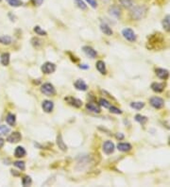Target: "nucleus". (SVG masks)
I'll return each instance as SVG.
<instances>
[{
  "mask_svg": "<svg viewBox=\"0 0 170 187\" xmlns=\"http://www.w3.org/2000/svg\"><path fill=\"white\" fill-rule=\"evenodd\" d=\"M79 67L83 68V69H88L89 68V66H86V64H81V65H79Z\"/></svg>",
  "mask_w": 170,
  "mask_h": 187,
  "instance_id": "nucleus-42",
  "label": "nucleus"
},
{
  "mask_svg": "<svg viewBox=\"0 0 170 187\" xmlns=\"http://www.w3.org/2000/svg\"><path fill=\"white\" fill-rule=\"evenodd\" d=\"M110 111H111V113H116V114H121V113H122V111H121V110L118 109V108H116V107H114V106L110 107Z\"/></svg>",
  "mask_w": 170,
  "mask_h": 187,
  "instance_id": "nucleus-37",
  "label": "nucleus"
},
{
  "mask_svg": "<svg viewBox=\"0 0 170 187\" xmlns=\"http://www.w3.org/2000/svg\"><path fill=\"white\" fill-rule=\"evenodd\" d=\"M42 71L45 73V74H51L53 72H55L56 70V65L52 63H45L42 65Z\"/></svg>",
  "mask_w": 170,
  "mask_h": 187,
  "instance_id": "nucleus-6",
  "label": "nucleus"
},
{
  "mask_svg": "<svg viewBox=\"0 0 170 187\" xmlns=\"http://www.w3.org/2000/svg\"><path fill=\"white\" fill-rule=\"evenodd\" d=\"M6 121L9 126H14L16 122V116L13 113H8L6 117Z\"/></svg>",
  "mask_w": 170,
  "mask_h": 187,
  "instance_id": "nucleus-24",
  "label": "nucleus"
},
{
  "mask_svg": "<svg viewBox=\"0 0 170 187\" xmlns=\"http://www.w3.org/2000/svg\"><path fill=\"white\" fill-rule=\"evenodd\" d=\"M115 136H116V138H117L118 140H123V139H124V134H123V133H119V132H118V133H116Z\"/></svg>",
  "mask_w": 170,
  "mask_h": 187,
  "instance_id": "nucleus-40",
  "label": "nucleus"
},
{
  "mask_svg": "<svg viewBox=\"0 0 170 187\" xmlns=\"http://www.w3.org/2000/svg\"><path fill=\"white\" fill-rule=\"evenodd\" d=\"M14 166H16L17 168H19L20 170H25L26 169V165H25V163L24 162H21V161H16L13 163Z\"/></svg>",
  "mask_w": 170,
  "mask_h": 187,
  "instance_id": "nucleus-33",
  "label": "nucleus"
},
{
  "mask_svg": "<svg viewBox=\"0 0 170 187\" xmlns=\"http://www.w3.org/2000/svg\"><path fill=\"white\" fill-rule=\"evenodd\" d=\"M74 1H75V4L77 5V7L81 9H87V5L83 0H74Z\"/></svg>",
  "mask_w": 170,
  "mask_h": 187,
  "instance_id": "nucleus-30",
  "label": "nucleus"
},
{
  "mask_svg": "<svg viewBox=\"0 0 170 187\" xmlns=\"http://www.w3.org/2000/svg\"><path fill=\"white\" fill-rule=\"evenodd\" d=\"M150 105L153 108H155V109H162V108L165 106V101L161 97L154 96V97L150 98Z\"/></svg>",
  "mask_w": 170,
  "mask_h": 187,
  "instance_id": "nucleus-5",
  "label": "nucleus"
},
{
  "mask_svg": "<svg viewBox=\"0 0 170 187\" xmlns=\"http://www.w3.org/2000/svg\"><path fill=\"white\" fill-rule=\"evenodd\" d=\"M100 29H101V31H102L105 35H108V36L113 35L112 28L110 27L107 24H105V23H102V24L100 25Z\"/></svg>",
  "mask_w": 170,
  "mask_h": 187,
  "instance_id": "nucleus-22",
  "label": "nucleus"
},
{
  "mask_svg": "<svg viewBox=\"0 0 170 187\" xmlns=\"http://www.w3.org/2000/svg\"><path fill=\"white\" fill-rule=\"evenodd\" d=\"M74 86L76 87L77 90H79V91H86L87 90V84L82 81V80H78L75 81L74 83Z\"/></svg>",
  "mask_w": 170,
  "mask_h": 187,
  "instance_id": "nucleus-15",
  "label": "nucleus"
},
{
  "mask_svg": "<svg viewBox=\"0 0 170 187\" xmlns=\"http://www.w3.org/2000/svg\"><path fill=\"white\" fill-rule=\"evenodd\" d=\"M122 34L124 36V38L126 40L129 41V42H134L136 41V35L134 33V31L131 28H125L122 31Z\"/></svg>",
  "mask_w": 170,
  "mask_h": 187,
  "instance_id": "nucleus-4",
  "label": "nucleus"
},
{
  "mask_svg": "<svg viewBox=\"0 0 170 187\" xmlns=\"http://www.w3.org/2000/svg\"><path fill=\"white\" fill-rule=\"evenodd\" d=\"M41 92L47 95V96H53L56 95V90H55V88L54 86L51 84V83H45L42 85L41 87Z\"/></svg>",
  "mask_w": 170,
  "mask_h": 187,
  "instance_id": "nucleus-3",
  "label": "nucleus"
},
{
  "mask_svg": "<svg viewBox=\"0 0 170 187\" xmlns=\"http://www.w3.org/2000/svg\"><path fill=\"white\" fill-rule=\"evenodd\" d=\"M31 3H32L34 6L39 7V6H41V5L44 3V0H31Z\"/></svg>",
  "mask_w": 170,
  "mask_h": 187,
  "instance_id": "nucleus-39",
  "label": "nucleus"
},
{
  "mask_svg": "<svg viewBox=\"0 0 170 187\" xmlns=\"http://www.w3.org/2000/svg\"><path fill=\"white\" fill-rule=\"evenodd\" d=\"M86 2L94 9H96L97 7V1H96V0H86Z\"/></svg>",
  "mask_w": 170,
  "mask_h": 187,
  "instance_id": "nucleus-38",
  "label": "nucleus"
},
{
  "mask_svg": "<svg viewBox=\"0 0 170 187\" xmlns=\"http://www.w3.org/2000/svg\"><path fill=\"white\" fill-rule=\"evenodd\" d=\"M82 50H83V52H84L88 57H90L91 59H95V58L97 56L96 51L95 50L94 48H92L91 46H83V47H82Z\"/></svg>",
  "mask_w": 170,
  "mask_h": 187,
  "instance_id": "nucleus-11",
  "label": "nucleus"
},
{
  "mask_svg": "<svg viewBox=\"0 0 170 187\" xmlns=\"http://www.w3.org/2000/svg\"><path fill=\"white\" fill-rule=\"evenodd\" d=\"M65 100L70 104V105H72L76 108H79V107H81L82 105V101L81 99H78V98H73V97H67L65 98Z\"/></svg>",
  "mask_w": 170,
  "mask_h": 187,
  "instance_id": "nucleus-14",
  "label": "nucleus"
},
{
  "mask_svg": "<svg viewBox=\"0 0 170 187\" xmlns=\"http://www.w3.org/2000/svg\"><path fill=\"white\" fill-rule=\"evenodd\" d=\"M57 145H58L59 149H61V150H63V151H66L67 150V146L64 144V142L63 140V137H62L61 134H59L57 136Z\"/></svg>",
  "mask_w": 170,
  "mask_h": 187,
  "instance_id": "nucleus-17",
  "label": "nucleus"
},
{
  "mask_svg": "<svg viewBox=\"0 0 170 187\" xmlns=\"http://www.w3.org/2000/svg\"><path fill=\"white\" fill-rule=\"evenodd\" d=\"M12 43V38L8 35H2L0 36V44L2 45H9Z\"/></svg>",
  "mask_w": 170,
  "mask_h": 187,
  "instance_id": "nucleus-26",
  "label": "nucleus"
},
{
  "mask_svg": "<svg viewBox=\"0 0 170 187\" xmlns=\"http://www.w3.org/2000/svg\"><path fill=\"white\" fill-rule=\"evenodd\" d=\"M32 182V180L31 177H28V176H26L24 177V179L22 180V184L23 186H28V185H31Z\"/></svg>",
  "mask_w": 170,
  "mask_h": 187,
  "instance_id": "nucleus-34",
  "label": "nucleus"
},
{
  "mask_svg": "<svg viewBox=\"0 0 170 187\" xmlns=\"http://www.w3.org/2000/svg\"><path fill=\"white\" fill-rule=\"evenodd\" d=\"M9 128L7 127L6 125H1L0 126V136H4L9 132Z\"/></svg>",
  "mask_w": 170,
  "mask_h": 187,
  "instance_id": "nucleus-31",
  "label": "nucleus"
},
{
  "mask_svg": "<svg viewBox=\"0 0 170 187\" xmlns=\"http://www.w3.org/2000/svg\"><path fill=\"white\" fill-rule=\"evenodd\" d=\"M109 13L114 16L115 18H119L121 15V9L117 5H112L109 8Z\"/></svg>",
  "mask_w": 170,
  "mask_h": 187,
  "instance_id": "nucleus-9",
  "label": "nucleus"
},
{
  "mask_svg": "<svg viewBox=\"0 0 170 187\" xmlns=\"http://www.w3.org/2000/svg\"><path fill=\"white\" fill-rule=\"evenodd\" d=\"M120 3L123 7H125L126 9H132L134 6H135V2L134 0H120Z\"/></svg>",
  "mask_w": 170,
  "mask_h": 187,
  "instance_id": "nucleus-21",
  "label": "nucleus"
},
{
  "mask_svg": "<svg viewBox=\"0 0 170 187\" xmlns=\"http://www.w3.org/2000/svg\"><path fill=\"white\" fill-rule=\"evenodd\" d=\"M134 118H135V120L137 122H139L140 124H142V125H144L147 121V117L144 116V115H141V114H136Z\"/></svg>",
  "mask_w": 170,
  "mask_h": 187,
  "instance_id": "nucleus-28",
  "label": "nucleus"
},
{
  "mask_svg": "<svg viewBox=\"0 0 170 187\" xmlns=\"http://www.w3.org/2000/svg\"><path fill=\"white\" fill-rule=\"evenodd\" d=\"M86 109L88 111H90V112L96 113H99L101 112L99 106H97L96 104H94V103H88V104H86Z\"/></svg>",
  "mask_w": 170,
  "mask_h": 187,
  "instance_id": "nucleus-18",
  "label": "nucleus"
},
{
  "mask_svg": "<svg viewBox=\"0 0 170 187\" xmlns=\"http://www.w3.org/2000/svg\"><path fill=\"white\" fill-rule=\"evenodd\" d=\"M7 1L9 5H11L12 7H20L24 4L22 0H7Z\"/></svg>",
  "mask_w": 170,
  "mask_h": 187,
  "instance_id": "nucleus-29",
  "label": "nucleus"
},
{
  "mask_svg": "<svg viewBox=\"0 0 170 187\" xmlns=\"http://www.w3.org/2000/svg\"><path fill=\"white\" fill-rule=\"evenodd\" d=\"M147 9L146 6L141 5V6H134L131 9V16L133 20H141L142 18H144L146 14Z\"/></svg>",
  "mask_w": 170,
  "mask_h": 187,
  "instance_id": "nucleus-2",
  "label": "nucleus"
},
{
  "mask_svg": "<svg viewBox=\"0 0 170 187\" xmlns=\"http://www.w3.org/2000/svg\"><path fill=\"white\" fill-rule=\"evenodd\" d=\"M42 108H43L44 112L51 113L52 110H53V108H54V104L50 100H44L43 103H42Z\"/></svg>",
  "mask_w": 170,
  "mask_h": 187,
  "instance_id": "nucleus-12",
  "label": "nucleus"
},
{
  "mask_svg": "<svg viewBox=\"0 0 170 187\" xmlns=\"http://www.w3.org/2000/svg\"><path fill=\"white\" fill-rule=\"evenodd\" d=\"M165 83H160V82H153L151 84V89L156 93H162L165 90Z\"/></svg>",
  "mask_w": 170,
  "mask_h": 187,
  "instance_id": "nucleus-16",
  "label": "nucleus"
},
{
  "mask_svg": "<svg viewBox=\"0 0 170 187\" xmlns=\"http://www.w3.org/2000/svg\"><path fill=\"white\" fill-rule=\"evenodd\" d=\"M132 149V146L131 144L128 143H119L117 145V149L119 151H122V152H128Z\"/></svg>",
  "mask_w": 170,
  "mask_h": 187,
  "instance_id": "nucleus-13",
  "label": "nucleus"
},
{
  "mask_svg": "<svg viewBox=\"0 0 170 187\" xmlns=\"http://www.w3.org/2000/svg\"><path fill=\"white\" fill-rule=\"evenodd\" d=\"M99 105L104 107V108H110L111 107V104L109 103V101H107L104 98H101V99H99Z\"/></svg>",
  "mask_w": 170,
  "mask_h": 187,
  "instance_id": "nucleus-36",
  "label": "nucleus"
},
{
  "mask_svg": "<svg viewBox=\"0 0 170 187\" xmlns=\"http://www.w3.org/2000/svg\"><path fill=\"white\" fill-rule=\"evenodd\" d=\"M1 1H2V0H0V2H1Z\"/></svg>",
  "mask_w": 170,
  "mask_h": 187,
  "instance_id": "nucleus-44",
  "label": "nucleus"
},
{
  "mask_svg": "<svg viewBox=\"0 0 170 187\" xmlns=\"http://www.w3.org/2000/svg\"><path fill=\"white\" fill-rule=\"evenodd\" d=\"M102 1H103V2H105V3H107V2H109V1H110V0H102Z\"/></svg>",
  "mask_w": 170,
  "mask_h": 187,
  "instance_id": "nucleus-43",
  "label": "nucleus"
},
{
  "mask_svg": "<svg viewBox=\"0 0 170 187\" xmlns=\"http://www.w3.org/2000/svg\"><path fill=\"white\" fill-rule=\"evenodd\" d=\"M21 139H22L21 133L18 132V131H14V132H13L11 135L8 137L7 141L9 143H18V142L21 141Z\"/></svg>",
  "mask_w": 170,
  "mask_h": 187,
  "instance_id": "nucleus-8",
  "label": "nucleus"
},
{
  "mask_svg": "<svg viewBox=\"0 0 170 187\" xmlns=\"http://www.w3.org/2000/svg\"><path fill=\"white\" fill-rule=\"evenodd\" d=\"M9 57H11V56H9V53H3L1 55V57H0V62H1L2 65H4V66L9 65Z\"/></svg>",
  "mask_w": 170,
  "mask_h": 187,
  "instance_id": "nucleus-23",
  "label": "nucleus"
},
{
  "mask_svg": "<svg viewBox=\"0 0 170 187\" xmlns=\"http://www.w3.org/2000/svg\"><path fill=\"white\" fill-rule=\"evenodd\" d=\"M96 69L100 72L101 74H106V66H105V63L102 61H98L96 64Z\"/></svg>",
  "mask_w": 170,
  "mask_h": 187,
  "instance_id": "nucleus-25",
  "label": "nucleus"
},
{
  "mask_svg": "<svg viewBox=\"0 0 170 187\" xmlns=\"http://www.w3.org/2000/svg\"><path fill=\"white\" fill-rule=\"evenodd\" d=\"M31 44H32L33 46H35V47H39V46H41V45H42V41L40 40V39H38V38H32Z\"/></svg>",
  "mask_w": 170,
  "mask_h": 187,
  "instance_id": "nucleus-35",
  "label": "nucleus"
},
{
  "mask_svg": "<svg viewBox=\"0 0 170 187\" xmlns=\"http://www.w3.org/2000/svg\"><path fill=\"white\" fill-rule=\"evenodd\" d=\"M103 151L107 155L112 154L114 151V144L112 141H106L103 144Z\"/></svg>",
  "mask_w": 170,
  "mask_h": 187,
  "instance_id": "nucleus-7",
  "label": "nucleus"
},
{
  "mask_svg": "<svg viewBox=\"0 0 170 187\" xmlns=\"http://www.w3.org/2000/svg\"><path fill=\"white\" fill-rule=\"evenodd\" d=\"M155 72L157 77L159 78H161V80H167L169 77V71L166 69H164V68H157Z\"/></svg>",
  "mask_w": 170,
  "mask_h": 187,
  "instance_id": "nucleus-10",
  "label": "nucleus"
},
{
  "mask_svg": "<svg viewBox=\"0 0 170 187\" xmlns=\"http://www.w3.org/2000/svg\"><path fill=\"white\" fill-rule=\"evenodd\" d=\"M162 25H163V27L165 31L167 32H170V14L166 15L162 21Z\"/></svg>",
  "mask_w": 170,
  "mask_h": 187,
  "instance_id": "nucleus-20",
  "label": "nucleus"
},
{
  "mask_svg": "<svg viewBox=\"0 0 170 187\" xmlns=\"http://www.w3.org/2000/svg\"><path fill=\"white\" fill-rule=\"evenodd\" d=\"M164 43H165V39L162 36V34L155 33L148 38L147 47L150 49H160L163 47Z\"/></svg>",
  "mask_w": 170,
  "mask_h": 187,
  "instance_id": "nucleus-1",
  "label": "nucleus"
},
{
  "mask_svg": "<svg viewBox=\"0 0 170 187\" xmlns=\"http://www.w3.org/2000/svg\"><path fill=\"white\" fill-rule=\"evenodd\" d=\"M4 144H5V141H4V139H2L1 137H0V149H2V147H3V146H4Z\"/></svg>",
  "mask_w": 170,
  "mask_h": 187,
  "instance_id": "nucleus-41",
  "label": "nucleus"
},
{
  "mask_svg": "<svg viewBox=\"0 0 170 187\" xmlns=\"http://www.w3.org/2000/svg\"><path fill=\"white\" fill-rule=\"evenodd\" d=\"M34 31L36 32V34H38V35H41V36H45L47 33H46V31H44V29L42 28V27H40L39 26H36L35 27H34Z\"/></svg>",
  "mask_w": 170,
  "mask_h": 187,
  "instance_id": "nucleus-32",
  "label": "nucleus"
},
{
  "mask_svg": "<svg viewBox=\"0 0 170 187\" xmlns=\"http://www.w3.org/2000/svg\"><path fill=\"white\" fill-rule=\"evenodd\" d=\"M131 107L132 109H135V110H141L145 107V103L144 102H141V101H137V102H132L131 103Z\"/></svg>",
  "mask_w": 170,
  "mask_h": 187,
  "instance_id": "nucleus-27",
  "label": "nucleus"
},
{
  "mask_svg": "<svg viewBox=\"0 0 170 187\" xmlns=\"http://www.w3.org/2000/svg\"><path fill=\"white\" fill-rule=\"evenodd\" d=\"M26 149L23 146H17L15 150H14V156L16 158H22V157L26 156Z\"/></svg>",
  "mask_w": 170,
  "mask_h": 187,
  "instance_id": "nucleus-19",
  "label": "nucleus"
}]
</instances>
